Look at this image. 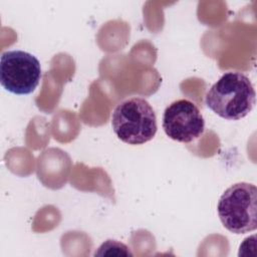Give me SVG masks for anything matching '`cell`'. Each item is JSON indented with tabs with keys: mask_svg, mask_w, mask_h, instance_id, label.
<instances>
[{
	"mask_svg": "<svg viewBox=\"0 0 257 257\" xmlns=\"http://www.w3.org/2000/svg\"><path fill=\"white\" fill-rule=\"evenodd\" d=\"M256 92L249 77L242 72L229 71L223 74L205 96L207 106L228 120L245 117L254 107Z\"/></svg>",
	"mask_w": 257,
	"mask_h": 257,
	"instance_id": "1",
	"label": "cell"
},
{
	"mask_svg": "<svg viewBox=\"0 0 257 257\" xmlns=\"http://www.w3.org/2000/svg\"><path fill=\"white\" fill-rule=\"evenodd\" d=\"M111 127L121 142L143 145L155 137L157 116L145 98L132 97L115 106L111 114Z\"/></svg>",
	"mask_w": 257,
	"mask_h": 257,
	"instance_id": "2",
	"label": "cell"
},
{
	"mask_svg": "<svg viewBox=\"0 0 257 257\" xmlns=\"http://www.w3.org/2000/svg\"><path fill=\"white\" fill-rule=\"evenodd\" d=\"M223 226L234 234H245L257 228V189L241 182L229 187L217 206Z\"/></svg>",
	"mask_w": 257,
	"mask_h": 257,
	"instance_id": "3",
	"label": "cell"
},
{
	"mask_svg": "<svg viewBox=\"0 0 257 257\" xmlns=\"http://www.w3.org/2000/svg\"><path fill=\"white\" fill-rule=\"evenodd\" d=\"M41 66L39 60L23 50H8L0 58V83L14 94H29L39 84Z\"/></svg>",
	"mask_w": 257,
	"mask_h": 257,
	"instance_id": "4",
	"label": "cell"
},
{
	"mask_svg": "<svg viewBox=\"0 0 257 257\" xmlns=\"http://www.w3.org/2000/svg\"><path fill=\"white\" fill-rule=\"evenodd\" d=\"M163 128L170 139L180 143H191L204 134L205 120L194 102L178 99L165 109Z\"/></svg>",
	"mask_w": 257,
	"mask_h": 257,
	"instance_id": "5",
	"label": "cell"
},
{
	"mask_svg": "<svg viewBox=\"0 0 257 257\" xmlns=\"http://www.w3.org/2000/svg\"><path fill=\"white\" fill-rule=\"evenodd\" d=\"M94 255H133V253L130 251V248L125 246L124 244L117 242L115 240H106L104 243H102L98 250L94 253Z\"/></svg>",
	"mask_w": 257,
	"mask_h": 257,
	"instance_id": "6",
	"label": "cell"
}]
</instances>
